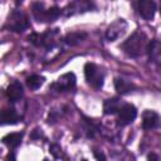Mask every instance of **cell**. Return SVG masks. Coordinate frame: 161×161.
<instances>
[{
    "label": "cell",
    "instance_id": "cell-1",
    "mask_svg": "<svg viewBox=\"0 0 161 161\" xmlns=\"http://www.w3.org/2000/svg\"><path fill=\"white\" fill-rule=\"evenodd\" d=\"M147 45V36L141 30L133 31L122 44L121 49L125 54H127L131 58H138L146 52Z\"/></svg>",
    "mask_w": 161,
    "mask_h": 161
},
{
    "label": "cell",
    "instance_id": "cell-2",
    "mask_svg": "<svg viewBox=\"0 0 161 161\" xmlns=\"http://www.w3.org/2000/svg\"><path fill=\"white\" fill-rule=\"evenodd\" d=\"M31 14L38 23H53L63 14V10L58 6L45 8L43 3L35 1L31 5Z\"/></svg>",
    "mask_w": 161,
    "mask_h": 161
},
{
    "label": "cell",
    "instance_id": "cell-3",
    "mask_svg": "<svg viewBox=\"0 0 161 161\" xmlns=\"http://www.w3.org/2000/svg\"><path fill=\"white\" fill-rule=\"evenodd\" d=\"M29 28H30L29 19H28V16L24 11L15 9L8 16L5 29H8L10 31H14V33H23Z\"/></svg>",
    "mask_w": 161,
    "mask_h": 161
},
{
    "label": "cell",
    "instance_id": "cell-4",
    "mask_svg": "<svg viewBox=\"0 0 161 161\" xmlns=\"http://www.w3.org/2000/svg\"><path fill=\"white\" fill-rule=\"evenodd\" d=\"M59 29H48L47 31L39 34V33H33L31 35L28 36V40L35 45V47H42L45 48L47 50L53 49L57 43H55V36L58 35Z\"/></svg>",
    "mask_w": 161,
    "mask_h": 161
},
{
    "label": "cell",
    "instance_id": "cell-5",
    "mask_svg": "<svg viewBox=\"0 0 161 161\" xmlns=\"http://www.w3.org/2000/svg\"><path fill=\"white\" fill-rule=\"evenodd\" d=\"M84 77L87 83L94 89H101L104 84V72L94 63H86Z\"/></svg>",
    "mask_w": 161,
    "mask_h": 161
},
{
    "label": "cell",
    "instance_id": "cell-6",
    "mask_svg": "<svg viewBox=\"0 0 161 161\" xmlns=\"http://www.w3.org/2000/svg\"><path fill=\"white\" fill-rule=\"evenodd\" d=\"M75 87V75L74 73L69 72L63 75H60L55 82H53L49 87L52 92L55 93H64V92H70Z\"/></svg>",
    "mask_w": 161,
    "mask_h": 161
},
{
    "label": "cell",
    "instance_id": "cell-7",
    "mask_svg": "<svg viewBox=\"0 0 161 161\" xmlns=\"http://www.w3.org/2000/svg\"><path fill=\"white\" fill-rule=\"evenodd\" d=\"M93 9H96V6L91 0H73L65 6V9L63 10V14L64 16H73L77 14L91 11Z\"/></svg>",
    "mask_w": 161,
    "mask_h": 161
},
{
    "label": "cell",
    "instance_id": "cell-8",
    "mask_svg": "<svg viewBox=\"0 0 161 161\" xmlns=\"http://www.w3.org/2000/svg\"><path fill=\"white\" fill-rule=\"evenodd\" d=\"M117 126L118 127H125L130 123H132L136 117H137V109L133 104L131 103H123L121 108L117 112Z\"/></svg>",
    "mask_w": 161,
    "mask_h": 161
},
{
    "label": "cell",
    "instance_id": "cell-9",
    "mask_svg": "<svg viewBox=\"0 0 161 161\" xmlns=\"http://www.w3.org/2000/svg\"><path fill=\"white\" fill-rule=\"evenodd\" d=\"M135 9L137 10L138 15L145 20H152L155 18L157 5L153 0H136Z\"/></svg>",
    "mask_w": 161,
    "mask_h": 161
},
{
    "label": "cell",
    "instance_id": "cell-10",
    "mask_svg": "<svg viewBox=\"0 0 161 161\" xmlns=\"http://www.w3.org/2000/svg\"><path fill=\"white\" fill-rule=\"evenodd\" d=\"M127 29V21L125 19H117L116 21H113L106 30V39L108 42H114L116 39H118L121 35L125 34Z\"/></svg>",
    "mask_w": 161,
    "mask_h": 161
},
{
    "label": "cell",
    "instance_id": "cell-11",
    "mask_svg": "<svg viewBox=\"0 0 161 161\" xmlns=\"http://www.w3.org/2000/svg\"><path fill=\"white\" fill-rule=\"evenodd\" d=\"M160 125V116L155 111H145L142 114V128L146 131L153 130Z\"/></svg>",
    "mask_w": 161,
    "mask_h": 161
},
{
    "label": "cell",
    "instance_id": "cell-12",
    "mask_svg": "<svg viewBox=\"0 0 161 161\" xmlns=\"http://www.w3.org/2000/svg\"><path fill=\"white\" fill-rule=\"evenodd\" d=\"M24 96V89H23V86L20 82L18 80H14L13 83H10L6 88V97L9 99V102L11 103H15L18 101H20Z\"/></svg>",
    "mask_w": 161,
    "mask_h": 161
},
{
    "label": "cell",
    "instance_id": "cell-13",
    "mask_svg": "<svg viewBox=\"0 0 161 161\" xmlns=\"http://www.w3.org/2000/svg\"><path fill=\"white\" fill-rule=\"evenodd\" d=\"M20 121V116L14 108H4L0 111V126L16 125Z\"/></svg>",
    "mask_w": 161,
    "mask_h": 161
},
{
    "label": "cell",
    "instance_id": "cell-14",
    "mask_svg": "<svg viewBox=\"0 0 161 161\" xmlns=\"http://www.w3.org/2000/svg\"><path fill=\"white\" fill-rule=\"evenodd\" d=\"M145 53H147L148 59L157 65L160 63V55H161V45H160V42L157 39H152L151 42H148L147 45H146V52Z\"/></svg>",
    "mask_w": 161,
    "mask_h": 161
},
{
    "label": "cell",
    "instance_id": "cell-15",
    "mask_svg": "<svg viewBox=\"0 0 161 161\" xmlns=\"http://www.w3.org/2000/svg\"><path fill=\"white\" fill-rule=\"evenodd\" d=\"M24 133L23 132H13V133H8L1 138V142L8 146L9 148H16L18 146H20L21 141H23Z\"/></svg>",
    "mask_w": 161,
    "mask_h": 161
},
{
    "label": "cell",
    "instance_id": "cell-16",
    "mask_svg": "<svg viewBox=\"0 0 161 161\" xmlns=\"http://www.w3.org/2000/svg\"><path fill=\"white\" fill-rule=\"evenodd\" d=\"M114 88L119 94H127V93L132 92L136 87L132 82H130L125 78L117 77V78H114Z\"/></svg>",
    "mask_w": 161,
    "mask_h": 161
},
{
    "label": "cell",
    "instance_id": "cell-17",
    "mask_svg": "<svg viewBox=\"0 0 161 161\" xmlns=\"http://www.w3.org/2000/svg\"><path fill=\"white\" fill-rule=\"evenodd\" d=\"M123 103L121 102L119 98L113 97V98H108L104 101L103 103V113L104 114H114L118 112V109L121 108Z\"/></svg>",
    "mask_w": 161,
    "mask_h": 161
},
{
    "label": "cell",
    "instance_id": "cell-18",
    "mask_svg": "<svg viewBox=\"0 0 161 161\" xmlns=\"http://www.w3.org/2000/svg\"><path fill=\"white\" fill-rule=\"evenodd\" d=\"M86 38H87V33H83V31H73V33H68L63 38V42L65 44H68V45H77V44L82 43Z\"/></svg>",
    "mask_w": 161,
    "mask_h": 161
},
{
    "label": "cell",
    "instance_id": "cell-19",
    "mask_svg": "<svg viewBox=\"0 0 161 161\" xmlns=\"http://www.w3.org/2000/svg\"><path fill=\"white\" fill-rule=\"evenodd\" d=\"M82 128H83V131H84V133L88 138H93L96 136L97 131H98V126L92 119L86 118V117L82 121Z\"/></svg>",
    "mask_w": 161,
    "mask_h": 161
},
{
    "label": "cell",
    "instance_id": "cell-20",
    "mask_svg": "<svg viewBox=\"0 0 161 161\" xmlns=\"http://www.w3.org/2000/svg\"><path fill=\"white\" fill-rule=\"evenodd\" d=\"M44 80L45 78L43 75H38V74H33L30 77L26 78V86L28 88H30L31 91H35L38 88H40L43 84H44Z\"/></svg>",
    "mask_w": 161,
    "mask_h": 161
},
{
    "label": "cell",
    "instance_id": "cell-21",
    "mask_svg": "<svg viewBox=\"0 0 161 161\" xmlns=\"http://www.w3.org/2000/svg\"><path fill=\"white\" fill-rule=\"evenodd\" d=\"M64 112H65V111H62V109H52V111L49 112V114H48V118H47L48 123H49V125H54L55 122H58L59 118L63 116Z\"/></svg>",
    "mask_w": 161,
    "mask_h": 161
},
{
    "label": "cell",
    "instance_id": "cell-22",
    "mask_svg": "<svg viewBox=\"0 0 161 161\" xmlns=\"http://www.w3.org/2000/svg\"><path fill=\"white\" fill-rule=\"evenodd\" d=\"M49 151H50V153H52L55 158H62V157L64 156V155H63V150H62V147H60L59 145H57V143L50 145Z\"/></svg>",
    "mask_w": 161,
    "mask_h": 161
},
{
    "label": "cell",
    "instance_id": "cell-23",
    "mask_svg": "<svg viewBox=\"0 0 161 161\" xmlns=\"http://www.w3.org/2000/svg\"><path fill=\"white\" fill-rule=\"evenodd\" d=\"M30 137H31L33 140H39L40 137H43V131H42L40 128H35V130L31 132Z\"/></svg>",
    "mask_w": 161,
    "mask_h": 161
},
{
    "label": "cell",
    "instance_id": "cell-24",
    "mask_svg": "<svg viewBox=\"0 0 161 161\" xmlns=\"http://www.w3.org/2000/svg\"><path fill=\"white\" fill-rule=\"evenodd\" d=\"M94 157L97 158V160H106V156L101 152V153H98L97 151H94Z\"/></svg>",
    "mask_w": 161,
    "mask_h": 161
},
{
    "label": "cell",
    "instance_id": "cell-25",
    "mask_svg": "<svg viewBox=\"0 0 161 161\" xmlns=\"http://www.w3.org/2000/svg\"><path fill=\"white\" fill-rule=\"evenodd\" d=\"M147 158H148V160H155V161H157V160H158V156H156V155H153V153H150V155L147 156Z\"/></svg>",
    "mask_w": 161,
    "mask_h": 161
},
{
    "label": "cell",
    "instance_id": "cell-26",
    "mask_svg": "<svg viewBox=\"0 0 161 161\" xmlns=\"http://www.w3.org/2000/svg\"><path fill=\"white\" fill-rule=\"evenodd\" d=\"M8 158H13V160H14V158H15V156H14V155H13V153H11V155H10V153H9V156H8Z\"/></svg>",
    "mask_w": 161,
    "mask_h": 161
},
{
    "label": "cell",
    "instance_id": "cell-27",
    "mask_svg": "<svg viewBox=\"0 0 161 161\" xmlns=\"http://www.w3.org/2000/svg\"><path fill=\"white\" fill-rule=\"evenodd\" d=\"M23 3V0H16V4H21Z\"/></svg>",
    "mask_w": 161,
    "mask_h": 161
}]
</instances>
